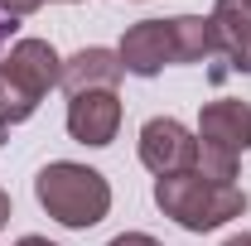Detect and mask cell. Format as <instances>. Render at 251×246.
Returning a JSON list of instances; mask_svg holds the SVG:
<instances>
[{
    "label": "cell",
    "mask_w": 251,
    "mask_h": 246,
    "mask_svg": "<svg viewBox=\"0 0 251 246\" xmlns=\"http://www.w3.org/2000/svg\"><path fill=\"white\" fill-rule=\"evenodd\" d=\"M121 58L111 49H77L73 58H63V77L58 87L68 97H82V92H116L121 82Z\"/></svg>",
    "instance_id": "8"
},
{
    "label": "cell",
    "mask_w": 251,
    "mask_h": 246,
    "mask_svg": "<svg viewBox=\"0 0 251 246\" xmlns=\"http://www.w3.org/2000/svg\"><path fill=\"white\" fill-rule=\"evenodd\" d=\"M34 198H39V208L53 222L73 227V232H87V227H97L101 217L111 213V184H106V174H97L87 164H73V159L44 164L39 179H34Z\"/></svg>",
    "instance_id": "1"
},
{
    "label": "cell",
    "mask_w": 251,
    "mask_h": 246,
    "mask_svg": "<svg viewBox=\"0 0 251 246\" xmlns=\"http://www.w3.org/2000/svg\"><path fill=\"white\" fill-rule=\"evenodd\" d=\"M198 145L222 154H242L251 150V101H237V97H218L198 111Z\"/></svg>",
    "instance_id": "6"
},
{
    "label": "cell",
    "mask_w": 251,
    "mask_h": 246,
    "mask_svg": "<svg viewBox=\"0 0 251 246\" xmlns=\"http://www.w3.org/2000/svg\"><path fill=\"white\" fill-rule=\"evenodd\" d=\"M116 58H121V68L135 73V77H155V73H164L169 63H179L169 20H140V25H130V29L121 34Z\"/></svg>",
    "instance_id": "5"
},
{
    "label": "cell",
    "mask_w": 251,
    "mask_h": 246,
    "mask_svg": "<svg viewBox=\"0 0 251 246\" xmlns=\"http://www.w3.org/2000/svg\"><path fill=\"white\" fill-rule=\"evenodd\" d=\"M155 203L164 217H174L184 232H213L222 222L247 213V193L237 184H213L203 174H169L155 179Z\"/></svg>",
    "instance_id": "3"
},
{
    "label": "cell",
    "mask_w": 251,
    "mask_h": 246,
    "mask_svg": "<svg viewBox=\"0 0 251 246\" xmlns=\"http://www.w3.org/2000/svg\"><path fill=\"white\" fill-rule=\"evenodd\" d=\"M63 5H77V0H63Z\"/></svg>",
    "instance_id": "17"
},
{
    "label": "cell",
    "mask_w": 251,
    "mask_h": 246,
    "mask_svg": "<svg viewBox=\"0 0 251 246\" xmlns=\"http://www.w3.org/2000/svg\"><path fill=\"white\" fill-rule=\"evenodd\" d=\"M222 246H251V232H237V237H227Z\"/></svg>",
    "instance_id": "15"
},
{
    "label": "cell",
    "mask_w": 251,
    "mask_h": 246,
    "mask_svg": "<svg viewBox=\"0 0 251 246\" xmlns=\"http://www.w3.org/2000/svg\"><path fill=\"white\" fill-rule=\"evenodd\" d=\"M15 246H53V242H49V237H20Z\"/></svg>",
    "instance_id": "16"
},
{
    "label": "cell",
    "mask_w": 251,
    "mask_h": 246,
    "mask_svg": "<svg viewBox=\"0 0 251 246\" xmlns=\"http://www.w3.org/2000/svg\"><path fill=\"white\" fill-rule=\"evenodd\" d=\"M121 130V97L116 92H82V97H68V135L77 145H111Z\"/></svg>",
    "instance_id": "7"
},
{
    "label": "cell",
    "mask_w": 251,
    "mask_h": 246,
    "mask_svg": "<svg viewBox=\"0 0 251 246\" xmlns=\"http://www.w3.org/2000/svg\"><path fill=\"white\" fill-rule=\"evenodd\" d=\"M10 29H15V20H5V15H0V49L10 44Z\"/></svg>",
    "instance_id": "14"
},
{
    "label": "cell",
    "mask_w": 251,
    "mask_h": 246,
    "mask_svg": "<svg viewBox=\"0 0 251 246\" xmlns=\"http://www.w3.org/2000/svg\"><path fill=\"white\" fill-rule=\"evenodd\" d=\"M5 222H10V193L0 188V227H5Z\"/></svg>",
    "instance_id": "13"
},
{
    "label": "cell",
    "mask_w": 251,
    "mask_h": 246,
    "mask_svg": "<svg viewBox=\"0 0 251 246\" xmlns=\"http://www.w3.org/2000/svg\"><path fill=\"white\" fill-rule=\"evenodd\" d=\"M106 246H159L155 237H145V232H121V237H111Z\"/></svg>",
    "instance_id": "12"
},
{
    "label": "cell",
    "mask_w": 251,
    "mask_h": 246,
    "mask_svg": "<svg viewBox=\"0 0 251 246\" xmlns=\"http://www.w3.org/2000/svg\"><path fill=\"white\" fill-rule=\"evenodd\" d=\"M63 58L53 53L49 39H20L0 58V130L25 125L39 111V101L58 87Z\"/></svg>",
    "instance_id": "2"
},
{
    "label": "cell",
    "mask_w": 251,
    "mask_h": 246,
    "mask_svg": "<svg viewBox=\"0 0 251 246\" xmlns=\"http://www.w3.org/2000/svg\"><path fill=\"white\" fill-rule=\"evenodd\" d=\"M193 159H198V135H193L184 121H174V116H150V121L140 125V164H145L155 179L188 174Z\"/></svg>",
    "instance_id": "4"
},
{
    "label": "cell",
    "mask_w": 251,
    "mask_h": 246,
    "mask_svg": "<svg viewBox=\"0 0 251 246\" xmlns=\"http://www.w3.org/2000/svg\"><path fill=\"white\" fill-rule=\"evenodd\" d=\"M169 29H174V53H179V63H203V58L218 53V29H213L208 15H174Z\"/></svg>",
    "instance_id": "10"
},
{
    "label": "cell",
    "mask_w": 251,
    "mask_h": 246,
    "mask_svg": "<svg viewBox=\"0 0 251 246\" xmlns=\"http://www.w3.org/2000/svg\"><path fill=\"white\" fill-rule=\"evenodd\" d=\"M39 5H44V0H0V15H5V20H25Z\"/></svg>",
    "instance_id": "11"
},
{
    "label": "cell",
    "mask_w": 251,
    "mask_h": 246,
    "mask_svg": "<svg viewBox=\"0 0 251 246\" xmlns=\"http://www.w3.org/2000/svg\"><path fill=\"white\" fill-rule=\"evenodd\" d=\"M208 20L218 29V53H227L237 73H251V0H213Z\"/></svg>",
    "instance_id": "9"
}]
</instances>
